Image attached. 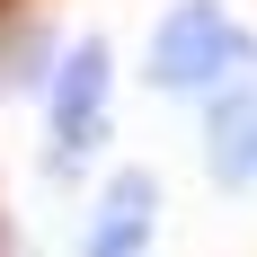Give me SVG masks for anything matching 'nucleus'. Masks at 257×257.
Masks as SVG:
<instances>
[{
  "instance_id": "obj_2",
  "label": "nucleus",
  "mask_w": 257,
  "mask_h": 257,
  "mask_svg": "<svg viewBox=\"0 0 257 257\" xmlns=\"http://www.w3.org/2000/svg\"><path fill=\"white\" fill-rule=\"evenodd\" d=\"M106 80H115L106 45H71L62 53V80H53V142L62 151L106 142Z\"/></svg>"
},
{
  "instance_id": "obj_3",
  "label": "nucleus",
  "mask_w": 257,
  "mask_h": 257,
  "mask_svg": "<svg viewBox=\"0 0 257 257\" xmlns=\"http://www.w3.org/2000/svg\"><path fill=\"white\" fill-rule=\"evenodd\" d=\"M204 142H213V178L222 186H257V89H222L213 98Z\"/></svg>"
},
{
  "instance_id": "obj_1",
  "label": "nucleus",
  "mask_w": 257,
  "mask_h": 257,
  "mask_svg": "<svg viewBox=\"0 0 257 257\" xmlns=\"http://www.w3.org/2000/svg\"><path fill=\"white\" fill-rule=\"evenodd\" d=\"M248 62V36L231 27V9L222 0H186V9H169L151 36V89H169V98H204V89H222V80Z\"/></svg>"
},
{
  "instance_id": "obj_4",
  "label": "nucleus",
  "mask_w": 257,
  "mask_h": 257,
  "mask_svg": "<svg viewBox=\"0 0 257 257\" xmlns=\"http://www.w3.org/2000/svg\"><path fill=\"white\" fill-rule=\"evenodd\" d=\"M142 248H151V178H115L80 257H142Z\"/></svg>"
}]
</instances>
